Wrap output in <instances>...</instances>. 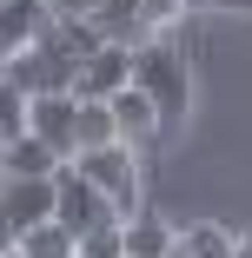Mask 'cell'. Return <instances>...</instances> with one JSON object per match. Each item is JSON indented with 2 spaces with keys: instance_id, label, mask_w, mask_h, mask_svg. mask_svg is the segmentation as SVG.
Instances as JSON below:
<instances>
[{
  "instance_id": "cell-21",
  "label": "cell",
  "mask_w": 252,
  "mask_h": 258,
  "mask_svg": "<svg viewBox=\"0 0 252 258\" xmlns=\"http://www.w3.org/2000/svg\"><path fill=\"white\" fill-rule=\"evenodd\" d=\"M239 258H252V232H245V238H239Z\"/></svg>"
},
{
  "instance_id": "cell-20",
  "label": "cell",
  "mask_w": 252,
  "mask_h": 258,
  "mask_svg": "<svg viewBox=\"0 0 252 258\" xmlns=\"http://www.w3.org/2000/svg\"><path fill=\"white\" fill-rule=\"evenodd\" d=\"M0 258H27V251H20V245H0Z\"/></svg>"
},
{
  "instance_id": "cell-2",
  "label": "cell",
  "mask_w": 252,
  "mask_h": 258,
  "mask_svg": "<svg viewBox=\"0 0 252 258\" xmlns=\"http://www.w3.org/2000/svg\"><path fill=\"white\" fill-rule=\"evenodd\" d=\"M80 53L67 46V33H60V20H54V33H46L33 53H14V60H0V86H20L27 99H46V93H80Z\"/></svg>"
},
{
  "instance_id": "cell-9",
  "label": "cell",
  "mask_w": 252,
  "mask_h": 258,
  "mask_svg": "<svg viewBox=\"0 0 252 258\" xmlns=\"http://www.w3.org/2000/svg\"><path fill=\"white\" fill-rule=\"evenodd\" d=\"M0 172H7V179H60L67 159H60L40 133H27V139H14V146H0Z\"/></svg>"
},
{
  "instance_id": "cell-16",
  "label": "cell",
  "mask_w": 252,
  "mask_h": 258,
  "mask_svg": "<svg viewBox=\"0 0 252 258\" xmlns=\"http://www.w3.org/2000/svg\"><path fill=\"white\" fill-rule=\"evenodd\" d=\"M80 258H126V219L86 232V238H80Z\"/></svg>"
},
{
  "instance_id": "cell-7",
  "label": "cell",
  "mask_w": 252,
  "mask_h": 258,
  "mask_svg": "<svg viewBox=\"0 0 252 258\" xmlns=\"http://www.w3.org/2000/svg\"><path fill=\"white\" fill-rule=\"evenodd\" d=\"M33 133L73 166V159H80V93H46V99H33Z\"/></svg>"
},
{
  "instance_id": "cell-22",
  "label": "cell",
  "mask_w": 252,
  "mask_h": 258,
  "mask_svg": "<svg viewBox=\"0 0 252 258\" xmlns=\"http://www.w3.org/2000/svg\"><path fill=\"white\" fill-rule=\"evenodd\" d=\"M173 258H192V251H186V245H179V251H173Z\"/></svg>"
},
{
  "instance_id": "cell-6",
  "label": "cell",
  "mask_w": 252,
  "mask_h": 258,
  "mask_svg": "<svg viewBox=\"0 0 252 258\" xmlns=\"http://www.w3.org/2000/svg\"><path fill=\"white\" fill-rule=\"evenodd\" d=\"M46 33H54V7L46 0H0V60L33 53Z\"/></svg>"
},
{
  "instance_id": "cell-11",
  "label": "cell",
  "mask_w": 252,
  "mask_h": 258,
  "mask_svg": "<svg viewBox=\"0 0 252 258\" xmlns=\"http://www.w3.org/2000/svg\"><path fill=\"white\" fill-rule=\"evenodd\" d=\"M107 106H113V119H120V139H126V146H146L153 133H166V126H160V106H153V99H146L139 86H126L120 99H107Z\"/></svg>"
},
{
  "instance_id": "cell-15",
  "label": "cell",
  "mask_w": 252,
  "mask_h": 258,
  "mask_svg": "<svg viewBox=\"0 0 252 258\" xmlns=\"http://www.w3.org/2000/svg\"><path fill=\"white\" fill-rule=\"evenodd\" d=\"M20 251H27V258H80V238H73L67 225H40L33 238H20Z\"/></svg>"
},
{
  "instance_id": "cell-4",
  "label": "cell",
  "mask_w": 252,
  "mask_h": 258,
  "mask_svg": "<svg viewBox=\"0 0 252 258\" xmlns=\"http://www.w3.org/2000/svg\"><path fill=\"white\" fill-rule=\"evenodd\" d=\"M54 185H60L54 225H67L73 238H86V232H99V225H120V205H113L107 192H99V185H93V179H86L80 166H67V172H60Z\"/></svg>"
},
{
  "instance_id": "cell-8",
  "label": "cell",
  "mask_w": 252,
  "mask_h": 258,
  "mask_svg": "<svg viewBox=\"0 0 252 258\" xmlns=\"http://www.w3.org/2000/svg\"><path fill=\"white\" fill-rule=\"evenodd\" d=\"M133 53L139 46H99V53L80 67V99H120L126 86H133Z\"/></svg>"
},
{
  "instance_id": "cell-18",
  "label": "cell",
  "mask_w": 252,
  "mask_h": 258,
  "mask_svg": "<svg viewBox=\"0 0 252 258\" xmlns=\"http://www.w3.org/2000/svg\"><path fill=\"white\" fill-rule=\"evenodd\" d=\"M46 7H54V20H93L107 0H46Z\"/></svg>"
},
{
  "instance_id": "cell-19",
  "label": "cell",
  "mask_w": 252,
  "mask_h": 258,
  "mask_svg": "<svg viewBox=\"0 0 252 258\" xmlns=\"http://www.w3.org/2000/svg\"><path fill=\"white\" fill-rule=\"evenodd\" d=\"M206 7H219V14H252V0H206Z\"/></svg>"
},
{
  "instance_id": "cell-1",
  "label": "cell",
  "mask_w": 252,
  "mask_h": 258,
  "mask_svg": "<svg viewBox=\"0 0 252 258\" xmlns=\"http://www.w3.org/2000/svg\"><path fill=\"white\" fill-rule=\"evenodd\" d=\"M133 86L160 106V126L173 133L186 113H192V67L173 40H146L139 53H133Z\"/></svg>"
},
{
  "instance_id": "cell-3",
  "label": "cell",
  "mask_w": 252,
  "mask_h": 258,
  "mask_svg": "<svg viewBox=\"0 0 252 258\" xmlns=\"http://www.w3.org/2000/svg\"><path fill=\"white\" fill-rule=\"evenodd\" d=\"M99 192L120 205V219H139V192H146V172H139V146H107V152H86L73 159Z\"/></svg>"
},
{
  "instance_id": "cell-14",
  "label": "cell",
  "mask_w": 252,
  "mask_h": 258,
  "mask_svg": "<svg viewBox=\"0 0 252 258\" xmlns=\"http://www.w3.org/2000/svg\"><path fill=\"white\" fill-rule=\"evenodd\" d=\"M239 238H245V232H232V225H213V219H206V225H186V238H179V245H186L192 258H239Z\"/></svg>"
},
{
  "instance_id": "cell-17",
  "label": "cell",
  "mask_w": 252,
  "mask_h": 258,
  "mask_svg": "<svg viewBox=\"0 0 252 258\" xmlns=\"http://www.w3.org/2000/svg\"><path fill=\"white\" fill-rule=\"evenodd\" d=\"M139 7H146V33H153V40H166V27L186 14V0H139Z\"/></svg>"
},
{
  "instance_id": "cell-13",
  "label": "cell",
  "mask_w": 252,
  "mask_h": 258,
  "mask_svg": "<svg viewBox=\"0 0 252 258\" xmlns=\"http://www.w3.org/2000/svg\"><path fill=\"white\" fill-rule=\"evenodd\" d=\"M107 146H126L113 106H107V99H80V159H86V152H107Z\"/></svg>"
},
{
  "instance_id": "cell-10",
  "label": "cell",
  "mask_w": 252,
  "mask_h": 258,
  "mask_svg": "<svg viewBox=\"0 0 252 258\" xmlns=\"http://www.w3.org/2000/svg\"><path fill=\"white\" fill-rule=\"evenodd\" d=\"M179 238H186V225H166L160 212L126 219V258H173V251H179Z\"/></svg>"
},
{
  "instance_id": "cell-5",
  "label": "cell",
  "mask_w": 252,
  "mask_h": 258,
  "mask_svg": "<svg viewBox=\"0 0 252 258\" xmlns=\"http://www.w3.org/2000/svg\"><path fill=\"white\" fill-rule=\"evenodd\" d=\"M54 205H60V185H54V179H7V185H0V219H7V245L33 238L40 225H54Z\"/></svg>"
},
{
  "instance_id": "cell-12",
  "label": "cell",
  "mask_w": 252,
  "mask_h": 258,
  "mask_svg": "<svg viewBox=\"0 0 252 258\" xmlns=\"http://www.w3.org/2000/svg\"><path fill=\"white\" fill-rule=\"evenodd\" d=\"M93 20H99V33H107L113 46H146V40H153V33H146V7H139V0H107Z\"/></svg>"
}]
</instances>
